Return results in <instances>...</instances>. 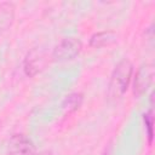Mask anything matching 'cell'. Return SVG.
Instances as JSON below:
<instances>
[{
    "instance_id": "cell-4",
    "label": "cell",
    "mask_w": 155,
    "mask_h": 155,
    "mask_svg": "<svg viewBox=\"0 0 155 155\" xmlns=\"http://www.w3.org/2000/svg\"><path fill=\"white\" fill-rule=\"evenodd\" d=\"M8 155H35L33 143L23 134H15L8 143Z\"/></svg>"
},
{
    "instance_id": "cell-2",
    "label": "cell",
    "mask_w": 155,
    "mask_h": 155,
    "mask_svg": "<svg viewBox=\"0 0 155 155\" xmlns=\"http://www.w3.org/2000/svg\"><path fill=\"white\" fill-rule=\"evenodd\" d=\"M82 50V42L78 38H64L53 50L52 58L56 62H67L74 59Z\"/></svg>"
},
{
    "instance_id": "cell-5",
    "label": "cell",
    "mask_w": 155,
    "mask_h": 155,
    "mask_svg": "<svg viewBox=\"0 0 155 155\" xmlns=\"http://www.w3.org/2000/svg\"><path fill=\"white\" fill-rule=\"evenodd\" d=\"M41 67H42L41 53L38 50H33L27 54L24 59V73L28 76H34L41 70Z\"/></svg>"
},
{
    "instance_id": "cell-7",
    "label": "cell",
    "mask_w": 155,
    "mask_h": 155,
    "mask_svg": "<svg viewBox=\"0 0 155 155\" xmlns=\"http://www.w3.org/2000/svg\"><path fill=\"white\" fill-rule=\"evenodd\" d=\"M82 102H84L82 93H80V92H73V93L68 94L64 98L63 103H62V107H63L64 113H67V114L74 113L75 110H78L81 107Z\"/></svg>"
},
{
    "instance_id": "cell-8",
    "label": "cell",
    "mask_w": 155,
    "mask_h": 155,
    "mask_svg": "<svg viewBox=\"0 0 155 155\" xmlns=\"http://www.w3.org/2000/svg\"><path fill=\"white\" fill-rule=\"evenodd\" d=\"M143 119H144V124H145V127H147V136H148V140H149V144L153 143V125H154V116H153V109H150L148 113H145L143 115Z\"/></svg>"
},
{
    "instance_id": "cell-6",
    "label": "cell",
    "mask_w": 155,
    "mask_h": 155,
    "mask_svg": "<svg viewBox=\"0 0 155 155\" xmlns=\"http://www.w3.org/2000/svg\"><path fill=\"white\" fill-rule=\"evenodd\" d=\"M116 40H117V36L114 31H110V30L98 31V33H94L90 38L88 45L91 47H94V48H101V47H105V46L115 44Z\"/></svg>"
},
{
    "instance_id": "cell-3",
    "label": "cell",
    "mask_w": 155,
    "mask_h": 155,
    "mask_svg": "<svg viewBox=\"0 0 155 155\" xmlns=\"http://www.w3.org/2000/svg\"><path fill=\"white\" fill-rule=\"evenodd\" d=\"M154 78V67L150 63L142 64L134 74L133 80V93L136 97L143 96L150 87Z\"/></svg>"
},
{
    "instance_id": "cell-1",
    "label": "cell",
    "mask_w": 155,
    "mask_h": 155,
    "mask_svg": "<svg viewBox=\"0 0 155 155\" xmlns=\"http://www.w3.org/2000/svg\"><path fill=\"white\" fill-rule=\"evenodd\" d=\"M132 73H133V64L130 59L124 58L116 64V67L113 70L109 84L110 97L119 98L127 91L132 79Z\"/></svg>"
}]
</instances>
